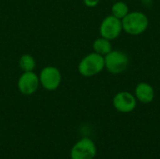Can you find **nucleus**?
I'll return each mask as SVG.
<instances>
[{"mask_svg": "<svg viewBox=\"0 0 160 159\" xmlns=\"http://www.w3.org/2000/svg\"><path fill=\"white\" fill-rule=\"evenodd\" d=\"M38 78L40 85L48 91L56 90L62 82V75L60 70L57 67L52 66L42 68Z\"/></svg>", "mask_w": 160, "mask_h": 159, "instance_id": "nucleus-4", "label": "nucleus"}, {"mask_svg": "<svg viewBox=\"0 0 160 159\" xmlns=\"http://www.w3.org/2000/svg\"><path fill=\"white\" fill-rule=\"evenodd\" d=\"M105 68L112 74H120L124 72L129 64L127 53L122 51H111L104 56Z\"/></svg>", "mask_w": 160, "mask_h": 159, "instance_id": "nucleus-3", "label": "nucleus"}, {"mask_svg": "<svg viewBox=\"0 0 160 159\" xmlns=\"http://www.w3.org/2000/svg\"><path fill=\"white\" fill-rule=\"evenodd\" d=\"M99 1H100V0H83L84 4H85L87 7H96L97 5H98Z\"/></svg>", "mask_w": 160, "mask_h": 159, "instance_id": "nucleus-13", "label": "nucleus"}, {"mask_svg": "<svg viewBox=\"0 0 160 159\" xmlns=\"http://www.w3.org/2000/svg\"><path fill=\"white\" fill-rule=\"evenodd\" d=\"M93 49H94V52L102 55V56H105L106 54H108L112 49V43H111V40L107 39V38H104L102 37L97 38L94 43H93Z\"/></svg>", "mask_w": 160, "mask_h": 159, "instance_id": "nucleus-10", "label": "nucleus"}, {"mask_svg": "<svg viewBox=\"0 0 160 159\" xmlns=\"http://www.w3.org/2000/svg\"><path fill=\"white\" fill-rule=\"evenodd\" d=\"M123 30L131 36H139L144 33L149 25L147 16L141 11L129 12L122 20Z\"/></svg>", "mask_w": 160, "mask_h": 159, "instance_id": "nucleus-1", "label": "nucleus"}, {"mask_svg": "<svg viewBox=\"0 0 160 159\" xmlns=\"http://www.w3.org/2000/svg\"><path fill=\"white\" fill-rule=\"evenodd\" d=\"M19 66H20V68L23 72L34 71V69L36 67V60L32 55L25 53L20 57Z\"/></svg>", "mask_w": 160, "mask_h": 159, "instance_id": "nucleus-11", "label": "nucleus"}, {"mask_svg": "<svg viewBox=\"0 0 160 159\" xmlns=\"http://www.w3.org/2000/svg\"><path fill=\"white\" fill-rule=\"evenodd\" d=\"M104 68H105L104 56L95 52L84 56L81 60L78 66L79 73L86 78L98 75Z\"/></svg>", "mask_w": 160, "mask_h": 159, "instance_id": "nucleus-2", "label": "nucleus"}, {"mask_svg": "<svg viewBox=\"0 0 160 159\" xmlns=\"http://www.w3.org/2000/svg\"><path fill=\"white\" fill-rule=\"evenodd\" d=\"M96 155V144L89 138L81 139L73 145L70 151L71 159H94Z\"/></svg>", "mask_w": 160, "mask_h": 159, "instance_id": "nucleus-6", "label": "nucleus"}, {"mask_svg": "<svg viewBox=\"0 0 160 159\" xmlns=\"http://www.w3.org/2000/svg\"><path fill=\"white\" fill-rule=\"evenodd\" d=\"M39 78L34 71L23 72L18 80V89L25 96H31L38 91Z\"/></svg>", "mask_w": 160, "mask_h": 159, "instance_id": "nucleus-8", "label": "nucleus"}, {"mask_svg": "<svg viewBox=\"0 0 160 159\" xmlns=\"http://www.w3.org/2000/svg\"><path fill=\"white\" fill-rule=\"evenodd\" d=\"M135 97L143 104L152 102L155 98V90L150 83L140 82L135 87Z\"/></svg>", "mask_w": 160, "mask_h": 159, "instance_id": "nucleus-9", "label": "nucleus"}, {"mask_svg": "<svg viewBox=\"0 0 160 159\" xmlns=\"http://www.w3.org/2000/svg\"><path fill=\"white\" fill-rule=\"evenodd\" d=\"M123 31L122 20L114 17L113 15H109L101 22L99 26L100 36L109 40L116 39Z\"/></svg>", "mask_w": 160, "mask_h": 159, "instance_id": "nucleus-5", "label": "nucleus"}, {"mask_svg": "<svg viewBox=\"0 0 160 159\" xmlns=\"http://www.w3.org/2000/svg\"><path fill=\"white\" fill-rule=\"evenodd\" d=\"M112 105L117 112L122 113H129L135 110L137 106V99L131 93L122 91L113 97Z\"/></svg>", "mask_w": 160, "mask_h": 159, "instance_id": "nucleus-7", "label": "nucleus"}, {"mask_svg": "<svg viewBox=\"0 0 160 159\" xmlns=\"http://www.w3.org/2000/svg\"><path fill=\"white\" fill-rule=\"evenodd\" d=\"M128 13H129L128 7L124 2H121V1L116 2L112 7V15H113L114 17L120 20H123Z\"/></svg>", "mask_w": 160, "mask_h": 159, "instance_id": "nucleus-12", "label": "nucleus"}]
</instances>
